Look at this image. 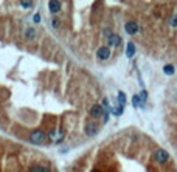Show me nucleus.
Wrapping results in <instances>:
<instances>
[{"label": "nucleus", "mask_w": 177, "mask_h": 172, "mask_svg": "<svg viewBox=\"0 0 177 172\" xmlns=\"http://www.w3.org/2000/svg\"><path fill=\"white\" fill-rule=\"evenodd\" d=\"M132 105H134V107H141V105H143L138 95H134V98H132Z\"/></svg>", "instance_id": "ddd939ff"}, {"label": "nucleus", "mask_w": 177, "mask_h": 172, "mask_svg": "<svg viewBox=\"0 0 177 172\" xmlns=\"http://www.w3.org/2000/svg\"><path fill=\"white\" fill-rule=\"evenodd\" d=\"M124 104H126V95H124V91H118V105L124 107Z\"/></svg>", "instance_id": "9b49d317"}, {"label": "nucleus", "mask_w": 177, "mask_h": 172, "mask_svg": "<svg viewBox=\"0 0 177 172\" xmlns=\"http://www.w3.org/2000/svg\"><path fill=\"white\" fill-rule=\"evenodd\" d=\"M169 23H171V26H177V16H172Z\"/></svg>", "instance_id": "aec40b11"}, {"label": "nucleus", "mask_w": 177, "mask_h": 172, "mask_svg": "<svg viewBox=\"0 0 177 172\" xmlns=\"http://www.w3.org/2000/svg\"><path fill=\"white\" fill-rule=\"evenodd\" d=\"M30 141L33 144H37V146H44V143L47 141V135L44 134L42 130H34V132H31V135H30Z\"/></svg>", "instance_id": "f257e3e1"}, {"label": "nucleus", "mask_w": 177, "mask_h": 172, "mask_svg": "<svg viewBox=\"0 0 177 172\" xmlns=\"http://www.w3.org/2000/svg\"><path fill=\"white\" fill-rule=\"evenodd\" d=\"M124 30H126V33H128V34L134 36V34H137V33H138L140 26H138V23H137V22H134V20H129V22H128V23L124 25Z\"/></svg>", "instance_id": "7ed1b4c3"}, {"label": "nucleus", "mask_w": 177, "mask_h": 172, "mask_svg": "<svg viewBox=\"0 0 177 172\" xmlns=\"http://www.w3.org/2000/svg\"><path fill=\"white\" fill-rule=\"evenodd\" d=\"M61 8H62V3L58 2V0H50V2H48V9H50V12H53V14L59 12Z\"/></svg>", "instance_id": "423d86ee"}, {"label": "nucleus", "mask_w": 177, "mask_h": 172, "mask_svg": "<svg viewBox=\"0 0 177 172\" xmlns=\"http://www.w3.org/2000/svg\"><path fill=\"white\" fill-rule=\"evenodd\" d=\"M42 172H51V170H50V167H48V166H44V169H42Z\"/></svg>", "instance_id": "412c9836"}, {"label": "nucleus", "mask_w": 177, "mask_h": 172, "mask_svg": "<svg viewBox=\"0 0 177 172\" xmlns=\"http://www.w3.org/2000/svg\"><path fill=\"white\" fill-rule=\"evenodd\" d=\"M97 58L100 61H107L109 58H111V50H109L107 47H100L97 50Z\"/></svg>", "instance_id": "20e7f679"}, {"label": "nucleus", "mask_w": 177, "mask_h": 172, "mask_svg": "<svg viewBox=\"0 0 177 172\" xmlns=\"http://www.w3.org/2000/svg\"><path fill=\"white\" fill-rule=\"evenodd\" d=\"M104 113H106V110L103 109V105H100V104H95V105H92V109H90V115H92L93 118L104 116Z\"/></svg>", "instance_id": "39448f33"}, {"label": "nucleus", "mask_w": 177, "mask_h": 172, "mask_svg": "<svg viewBox=\"0 0 177 172\" xmlns=\"http://www.w3.org/2000/svg\"><path fill=\"white\" fill-rule=\"evenodd\" d=\"M120 44H121V37L118 34H111V36H109V45L118 47Z\"/></svg>", "instance_id": "6e6552de"}, {"label": "nucleus", "mask_w": 177, "mask_h": 172, "mask_svg": "<svg viewBox=\"0 0 177 172\" xmlns=\"http://www.w3.org/2000/svg\"><path fill=\"white\" fill-rule=\"evenodd\" d=\"M154 160L160 164H165L168 160H169V154L165 150V149H157L154 152Z\"/></svg>", "instance_id": "f03ea898"}, {"label": "nucleus", "mask_w": 177, "mask_h": 172, "mask_svg": "<svg viewBox=\"0 0 177 172\" xmlns=\"http://www.w3.org/2000/svg\"><path fill=\"white\" fill-rule=\"evenodd\" d=\"M111 112H112L114 115H117V116H120L121 113H123V107H121V105H117V107H115V109H112V107H111Z\"/></svg>", "instance_id": "4468645a"}, {"label": "nucleus", "mask_w": 177, "mask_h": 172, "mask_svg": "<svg viewBox=\"0 0 177 172\" xmlns=\"http://www.w3.org/2000/svg\"><path fill=\"white\" fill-rule=\"evenodd\" d=\"M134 55H135V44L134 42H129L128 47H126V56L131 59V58H134Z\"/></svg>", "instance_id": "1a4fd4ad"}, {"label": "nucleus", "mask_w": 177, "mask_h": 172, "mask_svg": "<svg viewBox=\"0 0 177 172\" xmlns=\"http://www.w3.org/2000/svg\"><path fill=\"white\" fill-rule=\"evenodd\" d=\"M97 132H98V126L97 124H93V123H87L86 124V134L87 135H97Z\"/></svg>", "instance_id": "0eeeda50"}, {"label": "nucleus", "mask_w": 177, "mask_h": 172, "mask_svg": "<svg viewBox=\"0 0 177 172\" xmlns=\"http://www.w3.org/2000/svg\"><path fill=\"white\" fill-rule=\"evenodd\" d=\"M25 37L28 39V41H33V39H36V30H34V28H26V30H25Z\"/></svg>", "instance_id": "9d476101"}, {"label": "nucleus", "mask_w": 177, "mask_h": 172, "mask_svg": "<svg viewBox=\"0 0 177 172\" xmlns=\"http://www.w3.org/2000/svg\"><path fill=\"white\" fill-rule=\"evenodd\" d=\"M140 96V99H141V104H145V101H146V98H148V93H146V90H143L141 93L138 95Z\"/></svg>", "instance_id": "a211bd4d"}, {"label": "nucleus", "mask_w": 177, "mask_h": 172, "mask_svg": "<svg viewBox=\"0 0 177 172\" xmlns=\"http://www.w3.org/2000/svg\"><path fill=\"white\" fill-rule=\"evenodd\" d=\"M51 25H53V28H59V26H61V20L58 17H53L51 19Z\"/></svg>", "instance_id": "dca6fc26"}, {"label": "nucleus", "mask_w": 177, "mask_h": 172, "mask_svg": "<svg viewBox=\"0 0 177 172\" xmlns=\"http://www.w3.org/2000/svg\"><path fill=\"white\" fill-rule=\"evenodd\" d=\"M174 65H171V64H168V65H165V67H163V73L165 74H168V76H171V74H174Z\"/></svg>", "instance_id": "f8f14e48"}, {"label": "nucleus", "mask_w": 177, "mask_h": 172, "mask_svg": "<svg viewBox=\"0 0 177 172\" xmlns=\"http://www.w3.org/2000/svg\"><path fill=\"white\" fill-rule=\"evenodd\" d=\"M33 22L34 23H39L40 22V14H39V12H36V14L33 16Z\"/></svg>", "instance_id": "6ab92c4d"}, {"label": "nucleus", "mask_w": 177, "mask_h": 172, "mask_svg": "<svg viewBox=\"0 0 177 172\" xmlns=\"http://www.w3.org/2000/svg\"><path fill=\"white\" fill-rule=\"evenodd\" d=\"M20 6L25 8V9H28V8L33 6V2H26V0H22V2H20Z\"/></svg>", "instance_id": "f3484780"}, {"label": "nucleus", "mask_w": 177, "mask_h": 172, "mask_svg": "<svg viewBox=\"0 0 177 172\" xmlns=\"http://www.w3.org/2000/svg\"><path fill=\"white\" fill-rule=\"evenodd\" d=\"M42 169H44V166H40V164H33V166L30 167V172H42Z\"/></svg>", "instance_id": "2eb2a0df"}]
</instances>
